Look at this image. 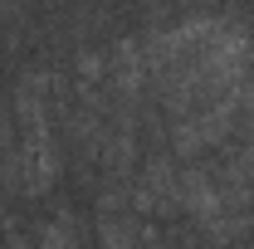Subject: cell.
<instances>
[{"instance_id":"cell-3","label":"cell","mask_w":254,"mask_h":249,"mask_svg":"<svg viewBox=\"0 0 254 249\" xmlns=\"http://www.w3.org/2000/svg\"><path fill=\"white\" fill-rule=\"evenodd\" d=\"M98 73H103V54H78V78L93 83Z\"/></svg>"},{"instance_id":"cell-2","label":"cell","mask_w":254,"mask_h":249,"mask_svg":"<svg viewBox=\"0 0 254 249\" xmlns=\"http://www.w3.org/2000/svg\"><path fill=\"white\" fill-rule=\"evenodd\" d=\"M39 249H78L73 245V215L44 220V225H39Z\"/></svg>"},{"instance_id":"cell-4","label":"cell","mask_w":254,"mask_h":249,"mask_svg":"<svg viewBox=\"0 0 254 249\" xmlns=\"http://www.w3.org/2000/svg\"><path fill=\"white\" fill-rule=\"evenodd\" d=\"M5 249H30V245H25V240H20V235H10V245H5Z\"/></svg>"},{"instance_id":"cell-1","label":"cell","mask_w":254,"mask_h":249,"mask_svg":"<svg viewBox=\"0 0 254 249\" xmlns=\"http://www.w3.org/2000/svg\"><path fill=\"white\" fill-rule=\"evenodd\" d=\"M98 240H103V249H142V220H127V215L103 210V220H98Z\"/></svg>"}]
</instances>
